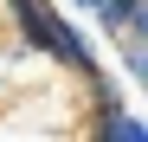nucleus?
I'll return each mask as SVG.
<instances>
[{
	"label": "nucleus",
	"instance_id": "f257e3e1",
	"mask_svg": "<svg viewBox=\"0 0 148 142\" xmlns=\"http://www.w3.org/2000/svg\"><path fill=\"white\" fill-rule=\"evenodd\" d=\"M13 19V45L19 52H32V58H52L58 71H71V78H90V71H103L97 65V45L71 26V19L52 7V0H0Z\"/></svg>",
	"mask_w": 148,
	"mask_h": 142
},
{
	"label": "nucleus",
	"instance_id": "f03ea898",
	"mask_svg": "<svg viewBox=\"0 0 148 142\" xmlns=\"http://www.w3.org/2000/svg\"><path fill=\"white\" fill-rule=\"evenodd\" d=\"M84 142H148V123L135 110H90Z\"/></svg>",
	"mask_w": 148,
	"mask_h": 142
},
{
	"label": "nucleus",
	"instance_id": "7ed1b4c3",
	"mask_svg": "<svg viewBox=\"0 0 148 142\" xmlns=\"http://www.w3.org/2000/svg\"><path fill=\"white\" fill-rule=\"evenodd\" d=\"M116 58H122V78H135L148 90V45H116Z\"/></svg>",
	"mask_w": 148,
	"mask_h": 142
},
{
	"label": "nucleus",
	"instance_id": "20e7f679",
	"mask_svg": "<svg viewBox=\"0 0 148 142\" xmlns=\"http://www.w3.org/2000/svg\"><path fill=\"white\" fill-rule=\"evenodd\" d=\"M71 7H84V13H97V7H103V0H71Z\"/></svg>",
	"mask_w": 148,
	"mask_h": 142
},
{
	"label": "nucleus",
	"instance_id": "39448f33",
	"mask_svg": "<svg viewBox=\"0 0 148 142\" xmlns=\"http://www.w3.org/2000/svg\"><path fill=\"white\" fill-rule=\"evenodd\" d=\"M0 90H7V58H0Z\"/></svg>",
	"mask_w": 148,
	"mask_h": 142
}]
</instances>
